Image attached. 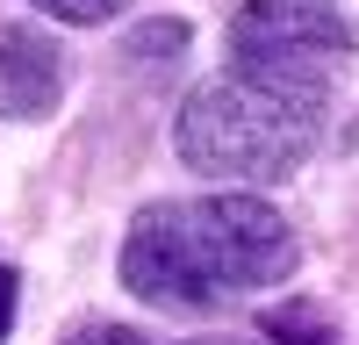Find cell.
I'll return each mask as SVG.
<instances>
[{
    "mask_svg": "<svg viewBox=\"0 0 359 345\" xmlns=\"http://www.w3.org/2000/svg\"><path fill=\"white\" fill-rule=\"evenodd\" d=\"M187 36H194V29L172 15V22H151V29H130L123 50H130V58H165V50H187Z\"/></svg>",
    "mask_w": 359,
    "mask_h": 345,
    "instance_id": "6",
    "label": "cell"
},
{
    "mask_svg": "<svg viewBox=\"0 0 359 345\" xmlns=\"http://www.w3.org/2000/svg\"><path fill=\"white\" fill-rule=\"evenodd\" d=\"M15 295H22V280H15V266H0V338L15 331Z\"/></svg>",
    "mask_w": 359,
    "mask_h": 345,
    "instance_id": "9",
    "label": "cell"
},
{
    "mask_svg": "<svg viewBox=\"0 0 359 345\" xmlns=\"http://www.w3.org/2000/svg\"><path fill=\"white\" fill-rule=\"evenodd\" d=\"M65 345H151L144 331H130V324H79Z\"/></svg>",
    "mask_w": 359,
    "mask_h": 345,
    "instance_id": "8",
    "label": "cell"
},
{
    "mask_svg": "<svg viewBox=\"0 0 359 345\" xmlns=\"http://www.w3.org/2000/svg\"><path fill=\"white\" fill-rule=\"evenodd\" d=\"M345 50H352V22L338 15V0H245L230 15V65L252 72L323 79V65Z\"/></svg>",
    "mask_w": 359,
    "mask_h": 345,
    "instance_id": "3",
    "label": "cell"
},
{
    "mask_svg": "<svg viewBox=\"0 0 359 345\" xmlns=\"http://www.w3.org/2000/svg\"><path fill=\"white\" fill-rule=\"evenodd\" d=\"M65 50H57L36 22H0V115L8 123H43L65 101Z\"/></svg>",
    "mask_w": 359,
    "mask_h": 345,
    "instance_id": "4",
    "label": "cell"
},
{
    "mask_svg": "<svg viewBox=\"0 0 359 345\" xmlns=\"http://www.w3.org/2000/svg\"><path fill=\"white\" fill-rule=\"evenodd\" d=\"M294 223L266 194L151 201L123 230V288L151 309H223L294 273Z\"/></svg>",
    "mask_w": 359,
    "mask_h": 345,
    "instance_id": "1",
    "label": "cell"
},
{
    "mask_svg": "<svg viewBox=\"0 0 359 345\" xmlns=\"http://www.w3.org/2000/svg\"><path fill=\"white\" fill-rule=\"evenodd\" d=\"M36 8H43L50 22H72V29H94V22H108V15H123V0H36Z\"/></svg>",
    "mask_w": 359,
    "mask_h": 345,
    "instance_id": "7",
    "label": "cell"
},
{
    "mask_svg": "<svg viewBox=\"0 0 359 345\" xmlns=\"http://www.w3.org/2000/svg\"><path fill=\"white\" fill-rule=\"evenodd\" d=\"M180 345H245V338H180Z\"/></svg>",
    "mask_w": 359,
    "mask_h": 345,
    "instance_id": "10",
    "label": "cell"
},
{
    "mask_svg": "<svg viewBox=\"0 0 359 345\" xmlns=\"http://www.w3.org/2000/svg\"><path fill=\"white\" fill-rule=\"evenodd\" d=\"M323 108H331L323 79L230 65L223 79H208L180 101L172 144H180V165L201 172V180L266 187V180H287L309 158V144L323 130Z\"/></svg>",
    "mask_w": 359,
    "mask_h": 345,
    "instance_id": "2",
    "label": "cell"
},
{
    "mask_svg": "<svg viewBox=\"0 0 359 345\" xmlns=\"http://www.w3.org/2000/svg\"><path fill=\"white\" fill-rule=\"evenodd\" d=\"M259 331H266V345H338V324H331L316 302H280V309H266Z\"/></svg>",
    "mask_w": 359,
    "mask_h": 345,
    "instance_id": "5",
    "label": "cell"
}]
</instances>
